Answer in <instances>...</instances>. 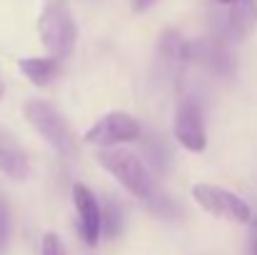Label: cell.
Listing matches in <instances>:
<instances>
[{"label": "cell", "mask_w": 257, "mask_h": 255, "mask_svg": "<svg viewBox=\"0 0 257 255\" xmlns=\"http://www.w3.org/2000/svg\"><path fill=\"white\" fill-rule=\"evenodd\" d=\"M38 35L50 58H70L78 43V25L68 0H45L38 18Z\"/></svg>", "instance_id": "1"}, {"label": "cell", "mask_w": 257, "mask_h": 255, "mask_svg": "<svg viewBox=\"0 0 257 255\" xmlns=\"http://www.w3.org/2000/svg\"><path fill=\"white\" fill-rule=\"evenodd\" d=\"M97 163L107 170L125 190H130L135 198L153 200L155 198V183L150 178L148 165L130 150L122 148H110L97 153Z\"/></svg>", "instance_id": "2"}, {"label": "cell", "mask_w": 257, "mask_h": 255, "mask_svg": "<svg viewBox=\"0 0 257 255\" xmlns=\"http://www.w3.org/2000/svg\"><path fill=\"white\" fill-rule=\"evenodd\" d=\"M25 118L60 155L73 158L78 153V138H75L73 128L68 125V120L58 113L55 105H50L45 100H30V103H25Z\"/></svg>", "instance_id": "3"}, {"label": "cell", "mask_w": 257, "mask_h": 255, "mask_svg": "<svg viewBox=\"0 0 257 255\" xmlns=\"http://www.w3.org/2000/svg\"><path fill=\"white\" fill-rule=\"evenodd\" d=\"M192 198L202 210H207L215 218H222V220H230V223H250L252 220L250 205L227 188L197 183V185H192Z\"/></svg>", "instance_id": "4"}, {"label": "cell", "mask_w": 257, "mask_h": 255, "mask_svg": "<svg viewBox=\"0 0 257 255\" xmlns=\"http://www.w3.org/2000/svg\"><path fill=\"white\" fill-rule=\"evenodd\" d=\"M143 135V128L140 123L127 115V113H107L102 115L97 123H92L85 133V143L90 145H97L102 150H110V148H117V145H125V143H135L140 140Z\"/></svg>", "instance_id": "5"}, {"label": "cell", "mask_w": 257, "mask_h": 255, "mask_svg": "<svg viewBox=\"0 0 257 255\" xmlns=\"http://www.w3.org/2000/svg\"><path fill=\"white\" fill-rule=\"evenodd\" d=\"M175 138L190 153H202L207 148V133H205V120H202L200 105L195 100H190V98H185L177 105V113H175Z\"/></svg>", "instance_id": "6"}, {"label": "cell", "mask_w": 257, "mask_h": 255, "mask_svg": "<svg viewBox=\"0 0 257 255\" xmlns=\"http://www.w3.org/2000/svg\"><path fill=\"white\" fill-rule=\"evenodd\" d=\"M73 203H75L83 240L87 245H97L100 235H102V208H100L95 193L83 183H75L73 185Z\"/></svg>", "instance_id": "7"}, {"label": "cell", "mask_w": 257, "mask_h": 255, "mask_svg": "<svg viewBox=\"0 0 257 255\" xmlns=\"http://www.w3.org/2000/svg\"><path fill=\"white\" fill-rule=\"evenodd\" d=\"M217 3L225 8L230 35L245 40L257 25V0H217Z\"/></svg>", "instance_id": "8"}, {"label": "cell", "mask_w": 257, "mask_h": 255, "mask_svg": "<svg viewBox=\"0 0 257 255\" xmlns=\"http://www.w3.org/2000/svg\"><path fill=\"white\" fill-rule=\"evenodd\" d=\"M0 173H5L13 180H25L30 175V163L25 150L8 130H0Z\"/></svg>", "instance_id": "9"}, {"label": "cell", "mask_w": 257, "mask_h": 255, "mask_svg": "<svg viewBox=\"0 0 257 255\" xmlns=\"http://www.w3.org/2000/svg\"><path fill=\"white\" fill-rule=\"evenodd\" d=\"M20 70L25 73V78L33 85L45 88L60 75V60H55V58H23Z\"/></svg>", "instance_id": "10"}, {"label": "cell", "mask_w": 257, "mask_h": 255, "mask_svg": "<svg viewBox=\"0 0 257 255\" xmlns=\"http://www.w3.org/2000/svg\"><path fill=\"white\" fill-rule=\"evenodd\" d=\"M122 218H125L122 208H120L112 198H107V200L102 203V235L110 238V240L117 238L120 230H122Z\"/></svg>", "instance_id": "11"}, {"label": "cell", "mask_w": 257, "mask_h": 255, "mask_svg": "<svg viewBox=\"0 0 257 255\" xmlns=\"http://www.w3.org/2000/svg\"><path fill=\"white\" fill-rule=\"evenodd\" d=\"M145 155L153 160V165L158 170H163L165 165H168V158H170V153H168V148L163 145V140H148L145 143Z\"/></svg>", "instance_id": "12"}, {"label": "cell", "mask_w": 257, "mask_h": 255, "mask_svg": "<svg viewBox=\"0 0 257 255\" xmlns=\"http://www.w3.org/2000/svg\"><path fill=\"white\" fill-rule=\"evenodd\" d=\"M40 255H65V245H63V240H60L55 233H48V235L43 238Z\"/></svg>", "instance_id": "13"}, {"label": "cell", "mask_w": 257, "mask_h": 255, "mask_svg": "<svg viewBox=\"0 0 257 255\" xmlns=\"http://www.w3.org/2000/svg\"><path fill=\"white\" fill-rule=\"evenodd\" d=\"M8 238H10V213L8 205L0 200V248L8 245Z\"/></svg>", "instance_id": "14"}, {"label": "cell", "mask_w": 257, "mask_h": 255, "mask_svg": "<svg viewBox=\"0 0 257 255\" xmlns=\"http://www.w3.org/2000/svg\"><path fill=\"white\" fill-rule=\"evenodd\" d=\"M148 203H150L153 210L160 213V215H175V205H172L170 198H165V195H155V198L148 200Z\"/></svg>", "instance_id": "15"}, {"label": "cell", "mask_w": 257, "mask_h": 255, "mask_svg": "<svg viewBox=\"0 0 257 255\" xmlns=\"http://www.w3.org/2000/svg\"><path fill=\"white\" fill-rule=\"evenodd\" d=\"M150 3H155V0H135V8H138V10H145Z\"/></svg>", "instance_id": "16"}, {"label": "cell", "mask_w": 257, "mask_h": 255, "mask_svg": "<svg viewBox=\"0 0 257 255\" xmlns=\"http://www.w3.org/2000/svg\"><path fill=\"white\" fill-rule=\"evenodd\" d=\"M252 255H257V238L252 240Z\"/></svg>", "instance_id": "17"}, {"label": "cell", "mask_w": 257, "mask_h": 255, "mask_svg": "<svg viewBox=\"0 0 257 255\" xmlns=\"http://www.w3.org/2000/svg\"><path fill=\"white\" fill-rule=\"evenodd\" d=\"M3 95H5V85L0 83V100H3Z\"/></svg>", "instance_id": "18"}]
</instances>
